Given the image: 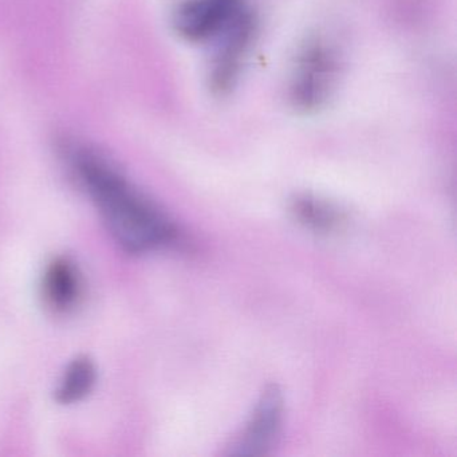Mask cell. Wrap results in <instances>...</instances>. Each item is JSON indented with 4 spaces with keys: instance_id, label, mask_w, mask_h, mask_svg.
Listing matches in <instances>:
<instances>
[{
    "instance_id": "obj_7",
    "label": "cell",
    "mask_w": 457,
    "mask_h": 457,
    "mask_svg": "<svg viewBox=\"0 0 457 457\" xmlns=\"http://www.w3.org/2000/svg\"><path fill=\"white\" fill-rule=\"evenodd\" d=\"M96 384L95 363L87 357L71 361L58 385L55 398L61 403H73L89 395Z\"/></svg>"
},
{
    "instance_id": "obj_2",
    "label": "cell",
    "mask_w": 457,
    "mask_h": 457,
    "mask_svg": "<svg viewBox=\"0 0 457 457\" xmlns=\"http://www.w3.org/2000/svg\"><path fill=\"white\" fill-rule=\"evenodd\" d=\"M339 77L336 49L322 39H312L296 57L290 82L294 108L310 113L326 105Z\"/></svg>"
},
{
    "instance_id": "obj_8",
    "label": "cell",
    "mask_w": 457,
    "mask_h": 457,
    "mask_svg": "<svg viewBox=\"0 0 457 457\" xmlns=\"http://www.w3.org/2000/svg\"><path fill=\"white\" fill-rule=\"evenodd\" d=\"M291 212L304 226L317 231H331L342 221V215L334 205L307 195L293 200Z\"/></svg>"
},
{
    "instance_id": "obj_3",
    "label": "cell",
    "mask_w": 457,
    "mask_h": 457,
    "mask_svg": "<svg viewBox=\"0 0 457 457\" xmlns=\"http://www.w3.org/2000/svg\"><path fill=\"white\" fill-rule=\"evenodd\" d=\"M256 34L258 21L253 10L247 9L226 33L216 39L218 46L211 61L208 77L213 93L227 95L237 85Z\"/></svg>"
},
{
    "instance_id": "obj_4",
    "label": "cell",
    "mask_w": 457,
    "mask_h": 457,
    "mask_svg": "<svg viewBox=\"0 0 457 457\" xmlns=\"http://www.w3.org/2000/svg\"><path fill=\"white\" fill-rule=\"evenodd\" d=\"M247 9L245 0H186L176 10L173 25L187 41H216Z\"/></svg>"
},
{
    "instance_id": "obj_1",
    "label": "cell",
    "mask_w": 457,
    "mask_h": 457,
    "mask_svg": "<svg viewBox=\"0 0 457 457\" xmlns=\"http://www.w3.org/2000/svg\"><path fill=\"white\" fill-rule=\"evenodd\" d=\"M68 157L112 237L125 251L148 253L178 239L175 224L103 154L73 145L68 149Z\"/></svg>"
},
{
    "instance_id": "obj_5",
    "label": "cell",
    "mask_w": 457,
    "mask_h": 457,
    "mask_svg": "<svg viewBox=\"0 0 457 457\" xmlns=\"http://www.w3.org/2000/svg\"><path fill=\"white\" fill-rule=\"evenodd\" d=\"M283 395L277 385L262 393L250 420L227 446V454L267 453L277 444L283 424Z\"/></svg>"
},
{
    "instance_id": "obj_6",
    "label": "cell",
    "mask_w": 457,
    "mask_h": 457,
    "mask_svg": "<svg viewBox=\"0 0 457 457\" xmlns=\"http://www.w3.org/2000/svg\"><path fill=\"white\" fill-rule=\"evenodd\" d=\"M42 291L50 309L60 312L71 309L81 291V279L76 266L68 259L53 261L45 272Z\"/></svg>"
}]
</instances>
